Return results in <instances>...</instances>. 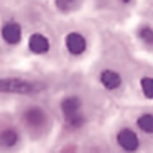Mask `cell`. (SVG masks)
<instances>
[{
  "label": "cell",
  "instance_id": "cell-11",
  "mask_svg": "<svg viewBox=\"0 0 153 153\" xmlns=\"http://www.w3.org/2000/svg\"><path fill=\"white\" fill-rule=\"evenodd\" d=\"M141 89L146 98H153V78L151 76H145L141 79Z\"/></svg>",
  "mask_w": 153,
  "mask_h": 153
},
{
  "label": "cell",
  "instance_id": "cell-13",
  "mask_svg": "<svg viewBox=\"0 0 153 153\" xmlns=\"http://www.w3.org/2000/svg\"><path fill=\"white\" fill-rule=\"evenodd\" d=\"M73 1H74V0H56V5H58L61 10H66V8H69L70 5H71Z\"/></svg>",
  "mask_w": 153,
  "mask_h": 153
},
{
  "label": "cell",
  "instance_id": "cell-2",
  "mask_svg": "<svg viewBox=\"0 0 153 153\" xmlns=\"http://www.w3.org/2000/svg\"><path fill=\"white\" fill-rule=\"evenodd\" d=\"M117 141L125 151H136L138 148V137L130 129H122L117 136Z\"/></svg>",
  "mask_w": 153,
  "mask_h": 153
},
{
  "label": "cell",
  "instance_id": "cell-10",
  "mask_svg": "<svg viewBox=\"0 0 153 153\" xmlns=\"http://www.w3.org/2000/svg\"><path fill=\"white\" fill-rule=\"evenodd\" d=\"M137 125L143 132L153 133V116L152 114H143L137 120Z\"/></svg>",
  "mask_w": 153,
  "mask_h": 153
},
{
  "label": "cell",
  "instance_id": "cell-8",
  "mask_svg": "<svg viewBox=\"0 0 153 153\" xmlns=\"http://www.w3.org/2000/svg\"><path fill=\"white\" fill-rule=\"evenodd\" d=\"M101 82L102 85L109 90H114L117 87H120L121 85V76L118 73L111 71V70H105L101 74Z\"/></svg>",
  "mask_w": 153,
  "mask_h": 153
},
{
  "label": "cell",
  "instance_id": "cell-7",
  "mask_svg": "<svg viewBox=\"0 0 153 153\" xmlns=\"http://www.w3.org/2000/svg\"><path fill=\"white\" fill-rule=\"evenodd\" d=\"M24 120L30 126H40L46 121V114L39 108H30L24 113Z\"/></svg>",
  "mask_w": 153,
  "mask_h": 153
},
{
  "label": "cell",
  "instance_id": "cell-14",
  "mask_svg": "<svg viewBox=\"0 0 153 153\" xmlns=\"http://www.w3.org/2000/svg\"><path fill=\"white\" fill-rule=\"evenodd\" d=\"M121 1H122V3H130L132 0H121Z\"/></svg>",
  "mask_w": 153,
  "mask_h": 153
},
{
  "label": "cell",
  "instance_id": "cell-9",
  "mask_svg": "<svg viewBox=\"0 0 153 153\" xmlns=\"http://www.w3.org/2000/svg\"><path fill=\"white\" fill-rule=\"evenodd\" d=\"M18 143V133L13 129H5L0 133V144L3 146H13Z\"/></svg>",
  "mask_w": 153,
  "mask_h": 153
},
{
  "label": "cell",
  "instance_id": "cell-12",
  "mask_svg": "<svg viewBox=\"0 0 153 153\" xmlns=\"http://www.w3.org/2000/svg\"><path fill=\"white\" fill-rule=\"evenodd\" d=\"M138 36L146 45H153V30L149 27H143L138 31Z\"/></svg>",
  "mask_w": 153,
  "mask_h": 153
},
{
  "label": "cell",
  "instance_id": "cell-4",
  "mask_svg": "<svg viewBox=\"0 0 153 153\" xmlns=\"http://www.w3.org/2000/svg\"><path fill=\"white\" fill-rule=\"evenodd\" d=\"M66 47L74 55H79L86 50V40L78 32H71L66 36Z\"/></svg>",
  "mask_w": 153,
  "mask_h": 153
},
{
  "label": "cell",
  "instance_id": "cell-6",
  "mask_svg": "<svg viewBox=\"0 0 153 153\" xmlns=\"http://www.w3.org/2000/svg\"><path fill=\"white\" fill-rule=\"evenodd\" d=\"M62 111L65 114V118H71V117L79 114V109H81V101L78 97H67L62 101Z\"/></svg>",
  "mask_w": 153,
  "mask_h": 153
},
{
  "label": "cell",
  "instance_id": "cell-5",
  "mask_svg": "<svg viewBox=\"0 0 153 153\" xmlns=\"http://www.w3.org/2000/svg\"><path fill=\"white\" fill-rule=\"evenodd\" d=\"M30 50L35 54H45L50 48V42L42 34H32L28 40Z\"/></svg>",
  "mask_w": 153,
  "mask_h": 153
},
{
  "label": "cell",
  "instance_id": "cell-3",
  "mask_svg": "<svg viewBox=\"0 0 153 153\" xmlns=\"http://www.w3.org/2000/svg\"><path fill=\"white\" fill-rule=\"evenodd\" d=\"M1 36L10 45H16L22 38V28L16 22H8L1 28Z\"/></svg>",
  "mask_w": 153,
  "mask_h": 153
},
{
  "label": "cell",
  "instance_id": "cell-1",
  "mask_svg": "<svg viewBox=\"0 0 153 153\" xmlns=\"http://www.w3.org/2000/svg\"><path fill=\"white\" fill-rule=\"evenodd\" d=\"M43 89V85L39 82H30L24 79H0V91L3 93H15V94H30L38 93Z\"/></svg>",
  "mask_w": 153,
  "mask_h": 153
}]
</instances>
